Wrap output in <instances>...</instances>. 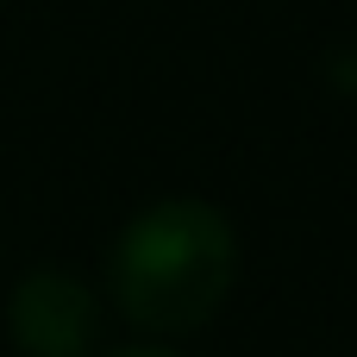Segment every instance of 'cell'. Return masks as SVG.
I'll return each instance as SVG.
<instances>
[{
  "label": "cell",
  "instance_id": "1",
  "mask_svg": "<svg viewBox=\"0 0 357 357\" xmlns=\"http://www.w3.org/2000/svg\"><path fill=\"white\" fill-rule=\"evenodd\" d=\"M232 282H238V232L213 201L195 195L138 207L107 257V289L119 320L157 339L201 333L226 307Z\"/></svg>",
  "mask_w": 357,
  "mask_h": 357
},
{
  "label": "cell",
  "instance_id": "2",
  "mask_svg": "<svg viewBox=\"0 0 357 357\" xmlns=\"http://www.w3.org/2000/svg\"><path fill=\"white\" fill-rule=\"evenodd\" d=\"M6 333L19 357H94L100 345V295L69 270L19 276L6 301Z\"/></svg>",
  "mask_w": 357,
  "mask_h": 357
},
{
  "label": "cell",
  "instance_id": "3",
  "mask_svg": "<svg viewBox=\"0 0 357 357\" xmlns=\"http://www.w3.org/2000/svg\"><path fill=\"white\" fill-rule=\"evenodd\" d=\"M107 357H182V351H163V345H126V351H107Z\"/></svg>",
  "mask_w": 357,
  "mask_h": 357
}]
</instances>
